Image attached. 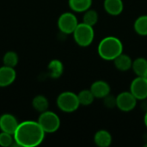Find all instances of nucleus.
<instances>
[{
    "instance_id": "nucleus-1",
    "label": "nucleus",
    "mask_w": 147,
    "mask_h": 147,
    "mask_svg": "<svg viewBox=\"0 0 147 147\" xmlns=\"http://www.w3.org/2000/svg\"><path fill=\"white\" fill-rule=\"evenodd\" d=\"M45 134L38 121H25L19 123L14 134V140L19 146L34 147L42 143Z\"/></svg>"
},
{
    "instance_id": "nucleus-2",
    "label": "nucleus",
    "mask_w": 147,
    "mask_h": 147,
    "mask_svg": "<svg viewBox=\"0 0 147 147\" xmlns=\"http://www.w3.org/2000/svg\"><path fill=\"white\" fill-rule=\"evenodd\" d=\"M97 53L102 59L113 61L123 53V44L115 36H106L100 41Z\"/></svg>"
},
{
    "instance_id": "nucleus-3",
    "label": "nucleus",
    "mask_w": 147,
    "mask_h": 147,
    "mask_svg": "<svg viewBox=\"0 0 147 147\" xmlns=\"http://www.w3.org/2000/svg\"><path fill=\"white\" fill-rule=\"evenodd\" d=\"M72 34L75 42L82 47L90 46L95 38V31L93 27L84 22L78 23Z\"/></svg>"
},
{
    "instance_id": "nucleus-4",
    "label": "nucleus",
    "mask_w": 147,
    "mask_h": 147,
    "mask_svg": "<svg viewBox=\"0 0 147 147\" xmlns=\"http://www.w3.org/2000/svg\"><path fill=\"white\" fill-rule=\"evenodd\" d=\"M58 108L65 113H73L80 106L78 94L71 91H64L57 97Z\"/></svg>"
},
{
    "instance_id": "nucleus-5",
    "label": "nucleus",
    "mask_w": 147,
    "mask_h": 147,
    "mask_svg": "<svg viewBox=\"0 0 147 147\" xmlns=\"http://www.w3.org/2000/svg\"><path fill=\"white\" fill-rule=\"evenodd\" d=\"M37 121L47 134L55 133L60 127V119L59 115L54 112L48 110L40 113Z\"/></svg>"
},
{
    "instance_id": "nucleus-6",
    "label": "nucleus",
    "mask_w": 147,
    "mask_h": 147,
    "mask_svg": "<svg viewBox=\"0 0 147 147\" xmlns=\"http://www.w3.org/2000/svg\"><path fill=\"white\" fill-rule=\"evenodd\" d=\"M78 25L77 16L71 12H65L58 19L59 29L65 34H70L74 32Z\"/></svg>"
},
{
    "instance_id": "nucleus-7",
    "label": "nucleus",
    "mask_w": 147,
    "mask_h": 147,
    "mask_svg": "<svg viewBox=\"0 0 147 147\" xmlns=\"http://www.w3.org/2000/svg\"><path fill=\"white\" fill-rule=\"evenodd\" d=\"M137 101V98L130 91H123L116 96V108L127 113L135 109Z\"/></svg>"
},
{
    "instance_id": "nucleus-8",
    "label": "nucleus",
    "mask_w": 147,
    "mask_h": 147,
    "mask_svg": "<svg viewBox=\"0 0 147 147\" xmlns=\"http://www.w3.org/2000/svg\"><path fill=\"white\" fill-rule=\"evenodd\" d=\"M137 100L142 101L147 98V79L145 77H137L130 84L129 90Z\"/></svg>"
},
{
    "instance_id": "nucleus-9",
    "label": "nucleus",
    "mask_w": 147,
    "mask_h": 147,
    "mask_svg": "<svg viewBox=\"0 0 147 147\" xmlns=\"http://www.w3.org/2000/svg\"><path fill=\"white\" fill-rule=\"evenodd\" d=\"M18 125L16 118L11 114H3L0 116V129L2 132L14 135Z\"/></svg>"
},
{
    "instance_id": "nucleus-10",
    "label": "nucleus",
    "mask_w": 147,
    "mask_h": 147,
    "mask_svg": "<svg viewBox=\"0 0 147 147\" xmlns=\"http://www.w3.org/2000/svg\"><path fill=\"white\" fill-rule=\"evenodd\" d=\"M90 90L94 95L95 98H100V99H103L105 96L109 95L111 90L110 85L106 81L103 80L95 81L91 84Z\"/></svg>"
},
{
    "instance_id": "nucleus-11",
    "label": "nucleus",
    "mask_w": 147,
    "mask_h": 147,
    "mask_svg": "<svg viewBox=\"0 0 147 147\" xmlns=\"http://www.w3.org/2000/svg\"><path fill=\"white\" fill-rule=\"evenodd\" d=\"M16 73L13 67H9L7 65H3L0 67V87L4 88L16 80Z\"/></svg>"
},
{
    "instance_id": "nucleus-12",
    "label": "nucleus",
    "mask_w": 147,
    "mask_h": 147,
    "mask_svg": "<svg viewBox=\"0 0 147 147\" xmlns=\"http://www.w3.org/2000/svg\"><path fill=\"white\" fill-rule=\"evenodd\" d=\"M103 8L109 15L115 16L121 14L124 9V3L122 0H104Z\"/></svg>"
},
{
    "instance_id": "nucleus-13",
    "label": "nucleus",
    "mask_w": 147,
    "mask_h": 147,
    "mask_svg": "<svg viewBox=\"0 0 147 147\" xmlns=\"http://www.w3.org/2000/svg\"><path fill=\"white\" fill-rule=\"evenodd\" d=\"M113 138L107 130H99L94 135V142L98 147H109L111 146Z\"/></svg>"
},
{
    "instance_id": "nucleus-14",
    "label": "nucleus",
    "mask_w": 147,
    "mask_h": 147,
    "mask_svg": "<svg viewBox=\"0 0 147 147\" xmlns=\"http://www.w3.org/2000/svg\"><path fill=\"white\" fill-rule=\"evenodd\" d=\"M113 61H114L115 68L121 71H127L132 69L133 59L127 54H125L122 53L117 58H115Z\"/></svg>"
},
{
    "instance_id": "nucleus-15",
    "label": "nucleus",
    "mask_w": 147,
    "mask_h": 147,
    "mask_svg": "<svg viewBox=\"0 0 147 147\" xmlns=\"http://www.w3.org/2000/svg\"><path fill=\"white\" fill-rule=\"evenodd\" d=\"M68 4L72 11L82 13L90 9L92 0H68Z\"/></svg>"
},
{
    "instance_id": "nucleus-16",
    "label": "nucleus",
    "mask_w": 147,
    "mask_h": 147,
    "mask_svg": "<svg viewBox=\"0 0 147 147\" xmlns=\"http://www.w3.org/2000/svg\"><path fill=\"white\" fill-rule=\"evenodd\" d=\"M132 69L137 77H145L147 73V59L139 57L133 61Z\"/></svg>"
},
{
    "instance_id": "nucleus-17",
    "label": "nucleus",
    "mask_w": 147,
    "mask_h": 147,
    "mask_svg": "<svg viewBox=\"0 0 147 147\" xmlns=\"http://www.w3.org/2000/svg\"><path fill=\"white\" fill-rule=\"evenodd\" d=\"M48 71L53 78H59L64 71L63 63L59 59H53L48 64Z\"/></svg>"
},
{
    "instance_id": "nucleus-18",
    "label": "nucleus",
    "mask_w": 147,
    "mask_h": 147,
    "mask_svg": "<svg viewBox=\"0 0 147 147\" xmlns=\"http://www.w3.org/2000/svg\"><path fill=\"white\" fill-rule=\"evenodd\" d=\"M32 106L37 112L42 113L48 109L49 102L46 96H44L42 95H39V96H36L35 97H34V99L32 101Z\"/></svg>"
},
{
    "instance_id": "nucleus-19",
    "label": "nucleus",
    "mask_w": 147,
    "mask_h": 147,
    "mask_svg": "<svg viewBox=\"0 0 147 147\" xmlns=\"http://www.w3.org/2000/svg\"><path fill=\"white\" fill-rule=\"evenodd\" d=\"M134 28L138 34L141 36H147V15L140 16L135 20Z\"/></svg>"
},
{
    "instance_id": "nucleus-20",
    "label": "nucleus",
    "mask_w": 147,
    "mask_h": 147,
    "mask_svg": "<svg viewBox=\"0 0 147 147\" xmlns=\"http://www.w3.org/2000/svg\"><path fill=\"white\" fill-rule=\"evenodd\" d=\"M78 101L80 105L83 106H90L93 103L95 100V96L90 91V90H83L78 94Z\"/></svg>"
},
{
    "instance_id": "nucleus-21",
    "label": "nucleus",
    "mask_w": 147,
    "mask_h": 147,
    "mask_svg": "<svg viewBox=\"0 0 147 147\" xmlns=\"http://www.w3.org/2000/svg\"><path fill=\"white\" fill-rule=\"evenodd\" d=\"M84 16H83V22L94 27L99 19V16L96 10L95 9H89L88 10H86L85 12H84Z\"/></svg>"
},
{
    "instance_id": "nucleus-22",
    "label": "nucleus",
    "mask_w": 147,
    "mask_h": 147,
    "mask_svg": "<svg viewBox=\"0 0 147 147\" xmlns=\"http://www.w3.org/2000/svg\"><path fill=\"white\" fill-rule=\"evenodd\" d=\"M3 65H7V66L14 68L18 63V55H17V53L13 52V51L7 52L3 55Z\"/></svg>"
},
{
    "instance_id": "nucleus-23",
    "label": "nucleus",
    "mask_w": 147,
    "mask_h": 147,
    "mask_svg": "<svg viewBox=\"0 0 147 147\" xmlns=\"http://www.w3.org/2000/svg\"><path fill=\"white\" fill-rule=\"evenodd\" d=\"M15 142L14 135L9 133L1 132L0 133V146L3 147H9L13 146Z\"/></svg>"
},
{
    "instance_id": "nucleus-24",
    "label": "nucleus",
    "mask_w": 147,
    "mask_h": 147,
    "mask_svg": "<svg viewBox=\"0 0 147 147\" xmlns=\"http://www.w3.org/2000/svg\"><path fill=\"white\" fill-rule=\"evenodd\" d=\"M103 104L108 109H115L116 108V97L111 96L110 94L108 95L103 98Z\"/></svg>"
},
{
    "instance_id": "nucleus-25",
    "label": "nucleus",
    "mask_w": 147,
    "mask_h": 147,
    "mask_svg": "<svg viewBox=\"0 0 147 147\" xmlns=\"http://www.w3.org/2000/svg\"><path fill=\"white\" fill-rule=\"evenodd\" d=\"M145 116H144V123H145V126L147 128V111L145 112Z\"/></svg>"
},
{
    "instance_id": "nucleus-26",
    "label": "nucleus",
    "mask_w": 147,
    "mask_h": 147,
    "mask_svg": "<svg viewBox=\"0 0 147 147\" xmlns=\"http://www.w3.org/2000/svg\"><path fill=\"white\" fill-rule=\"evenodd\" d=\"M145 78H146V79H147V73H146V76H145Z\"/></svg>"
}]
</instances>
